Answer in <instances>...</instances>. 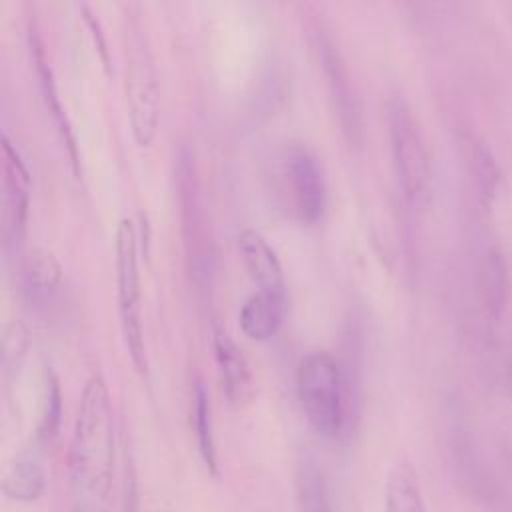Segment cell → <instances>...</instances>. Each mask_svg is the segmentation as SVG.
Listing matches in <instances>:
<instances>
[{
    "label": "cell",
    "mask_w": 512,
    "mask_h": 512,
    "mask_svg": "<svg viewBox=\"0 0 512 512\" xmlns=\"http://www.w3.org/2000/svg\"><path fill=\"white\" fill-rule=\"evenodd\" d=\"M388 138L392 160L404 198L414 208H424L432 196V166L418 118L404 96L394 94L386 102Z\"/></svg>",
    "instance_id": "obj_4"
},
{
    "label": "cell",
    "mask_w": 512,
    "mask_h": 512,
    "mask_svg": "<svg viewBox=\"0 0 512 512\" xmlns=\"http://www.w3.org/2000/svg\"><path fill=\"white\" fill-rule=\"evenodd\" d=\"M192 424L196 434L198 452L208 468L210 474H218V456H216V442H214V428H212V410L208 390L202 380H196L192 392Z\"/></svg>",
    "instance_id": "obj_17"
},
{
    "label": "cell",
    "mask_w": 512,
    "mask_h": 512,
    "mask_svg": "<svg viewBox=\"0 0 512 512\" xmlns=\"http://www.w3.org/2000/svg\"><path fill=\"white\" fill-rule=\"evenodd\" d=\"M470 160H472V174H474L478 196L484 206H492V202L498 198V190L502 182L498 160L484 142H474Z\"/></svg>",
    "instance_id": "obj_19"
},
{
    "label": "cell",
    "mask_w": 512,
    "mask_h": 512,
    "mask_svg": "<svg viewBox=\"0 0 512 512\" xmlns=\"http://www.w3.org/2000/svg\"><path fill=\"white\" fill-rule=\"evenodd\" d=\"M280 190L302 222H318L326 212L328 188L318 156L302 142H290L278 156Z\"/></svg>",
    "instance_id": "obj_6"
},
{
    "label": "cell",
    "mask_w": 512,
    "mask_h": 512,
    "mask_svg": "<svg viewBox=\"0 0 512 512\" xmlns=\"http://www.w3.org/2000/svg\"><path fill=\"white\" fill-rule=\"evenodd\" d=\"M30 204V172L12 144L8 134H2V222L6 246L18 244L26 230Z\"/></svg>",
    "instance_id": "obj_7"
},
{
    "label": "cell",
    "mask_w": 512,
    "mask_h": 512,
    "mask_svg": "<svg viewBox=\"0 0 512 512\" xmlns=\"http://www.w3.org/2000/svg\"><path fill=\"white\" fill-rule=\"evenodd\" d=\"M20 278L24 292L30 294L34 300H40L60 286L62 264L52 250L38 246L24 256Z\"/></svg>",
    "instance_id": "obj_15"
},
{
    "label": "cell",
    "mask_w": 512,
    "mask_h": 512,
    "mask_svg": "<svg viewBox=\"0 0 512 512\" xmlns=\"http://www.w3.org/2000/svg\"><path fill=\"white\" fill-rule=\"evenodd\" d=\"M126 72L124 92L134 142L148 148L158 132L160 122V84L154 54L136 16H130L126 28Z\"/></svg>",
    "instance_id": "obj_3"
},
{
    "label": "cell",
    "mask_w": 512,
    "mask_h": 512,
    "mask_svg": "<svg viewBox=\"0 0 512 512\" xmlns=\"http://www.w3.org/2000/svg\"><path fill=\"white\" fill-rule=\"evenodd\" d=\"M238 250L258 290L286 296V280L278 254L256 228L248 226L238 232Z\"/></svg>",
    "instance_id": "obj_10"
},
{
    "label": "cell",
    "mask_w": 512,
    "mask_h": 512,
    "mask_svg": "<svg viewBox=\"0 0 512 512\" xmlns=\"http://www.w3.org/2000/svg\"><path fill=\"white\" fill-rule=\"evenodd\" d=\"M30 48H32V56H34V62H36V70H38V76H40V86H42L44 102H46L48 110L52 112L54 122L58 124L62 142L66 144V150H68V156H70L72 170H74L76 176H80V154H78L74 130H72V126H70V122H68V116H66L64 108H62V104H60V96H58V90H56V82H54L52 68L48 66L46 56H44V50H42V44H40V40H38L36 36H32Z\"/></svg>",
    "instance_id": "obj_13"
},
{
    "label": "cell",
    "mask_w": 512,
    "mask_h": 512,
    "mask_svg": "<svg viewBox=\"0 0 512 512\" xmlns=\"http://www.w3.org/2000/svg\"><path fill=\"white\" fill-rule=\"evenodd\" d=\"M300 406L312 428L324 438H338L346 428V386L338 360L326 350H310L296 368Z\"/></svg>",
    "instance_id": "obj_2"
},
{
    "label": "cell",
    "mask_w": 512,
    "mask_h": 512,
    "mask_svg": "<svg viewBox=\"0 0 512 512\" xmlns=\"http://www.w3.org/2000/svg\"><path fill=\"white\" fill-rule=\"evenodd\" d=\"M116 298L124 342L134 368L148 372L144 330H142V288L138 266V236L132 218H122L116 228Z\"/></svg>",
    "instance_id": "obj_5"
},
{
    "label": "cell",
    "mask_w": 512,
    "mask_h": 512,
    "mask_svg": "<svg viewBox=\"0 0 512 512\" xmlns=\"http://www.w3.org/2000/svg\"><path fill=\"white\" fill-rule=\"evenodd\" d=\"M210 344L224 394L232 404H242L252 392V372L242 348L216 320L212 322Z\"/></svg>",
    "instance_id": "obj_9"
},
{
    "label": "cell",
    "mask_w": 512,
    "mask_h": 512,
    "mask_svg": "<svg viewBox=\"0 0 512 512\" xmlns=\"http://www.w3.org/2000/svg\"><path fill=\"white\" fill-rule=\"evenodd\" d=\"M284 314H286V296L258 290L250 294L240 308V314H238L240 330L250 340H258V342L268 340L280 330L284 322Z\"/></svg>",
    "instance_id": "obj_12"
},
{
    "label": "cell",
    "mask_w": 512,
    "mask_h": 512,
    "mask_svg": "<svg viewBox=\"0 0 512 512\" xmlns=\"http://www.w3.org/2000/svg\"><path fill=\"white\" fill-rule=\"evenodd\" d=\"M46 490V476L36 460H16L2 478V492L16 502H36Z\"/></svg>",
    "instance_id": "obj_16"
},
{
    "label": "cell",
    "mask_w": 512,
    "mask_h": 512,
    "mask_svg": "<svg viewBox=\"0 0 512 512\" xmlns=\"http://www.w3.org/2000/svg\"><path fill=\"white\" fill-rule=\"evenodd\" d=\"M314 50L318 52L320 66L324 70V76L328 78L326 82H328V88L336 102L340 122H342L344 130L350 134V138L354 140L362 132L360 106H358L356 94L352 90L350 76H348L346 64L342 60V54H340L336 42L332 40V36L328 32H324L322 28L316 32Z\"/></svg>",
    "instance_id": "obj_8"
},
{
    "label": "cell",
    "mask_w": 512,
    "mask_h": 512,
    "mask_svg": "<svg viewBox=\"0 0 512 512\" xmlns=\"http://www.w3.org/2000/svg\"><path fill=\"white\" fill-rule=\"evenodd\" d=\"M124 494H126V512H136L138 504H136V488H134V474L132 470H126V486H124Z\"/></svg>",
    "instance_id": "obj_24"
},
{
    "label": "cell",
    "mask_w": 512,
    "mask_h": 512,
    "mask_svg": "<svg viewBox=\"0 0 512 512\" xmlns=\"http://www.w3.org/2000/svg\"><path fill=\"white\" fill-rule=\"evenodd\" d=\"M488 362L496 388L512 400V336L502 324H488Z\"/></svg>",
    "instance_id": "obj_18"
},
{
    "label": "cell",
    "mask_w": 512,
    "mask_h": 512,
    "mask_svg": "<svg viewBox=\"0 0 512 512\" xmlns=\"http://www.w3.org/2000/svg\"><path fill=\"white\" fill-rule=\"evenodd\" d=\"M386 512H428L418 474L408 460H398L386 478Z\"/></svg>",
    "instance_id": "obj_14"
},
{
    "label": "cell",
    "mask_w": 512,
    "mask_h": 512,
    "mask_svg": "<svg viewBox=\"0 0 512 512\" xmlns=\"http://www.w3.org/2000/svg\"><path fill=\"white\" fill-rule=\"evenodd\" d=\"M80 12H82V20L86 22L88 30H90V36L94 40V46L100 54V60H102V66L106 70H110V54H108V44H106V36L102 32V26H100V20L94 16L92 8L88 4H80Z\"/></svg>",
    "instance_id": "obj_23"
},
{
    "label": "cell",
    "mask_w": 512,
    "mask_h": 512,
    "mask_svg": "<svg viewBox=\"0 0 512 512\" xmlns=\"http://www.w3.org/2000/svg\"><path fill=\"white\" fill-rule=\"evenodd\" d=\"M480 298L488 324H502L510 302V268L500 246H490L480 260Z\"/></svg>",
    "instance_id": "obj_11"
},
{
    "label": "cell",
    "mask_w": 512,
    "mask_h": 512,
    "mask_svg": "<svg viewBox=\"0 0 512 512\" xmlns=\"http://www.w3.org/2000/svg\"><path fill=\"white\" fill-rule=\"evenodd\" d=\"M114 470V414L106 380L92 372L84 384L70 448L68 472L76 490L104 498Z\"/></svg>",
    "instance_id": "obj_1"
},
{
    "label": "cell",
    "mask_w": 512,
    "mask_h": 512,
    "mask_svg": "<svg viewBox=\"0 0 512 512\" xmlns=\"http://www.w3.org/2000/svg\"><path fill=\"white\" fill-rule=\"evenodd\" d=\"M296 492L300 512H332L322 470L306 460L300 464L296 474Z\"/></svg>",
    "instance_id": "obj_20"
},
{
    "label": "cell",
    "mask_w": 512,
    "mask_h": 512,
    "mask_svg": "<svg viewBox=\"0 0 512 512\" xmlns=\"http://www.w3.org/2000/svg\"><path fill=\"white\" fill-rule=\"evenodd\" d=\"M28 328L22 320H10L2 330V366L4 370H14L26 356L30 338Z\"/></svg>",
    "instance_id": "obj_22"
},
{
    "label": "cell",
    "mask_w": 512,
    "mask_h": 512,
    "mask_svg": "<svg viewBox=\"0 0 512 512\" xmlns=\"http://www.w3.org/2000/svg\"><path fill=\"white\" fill-rule=\"evenodd\" d=\"M44 380V400H42V412L38 422V438L50 440L58 432L60 426V414H62V394L58 378L52 370H46Z\"/></svg>",
    "instance_id": "obj_21"
}]
</instances>
